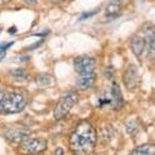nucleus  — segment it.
<instances>
[{"label": "nucleus", "instance_id": "obj_1", "mask_svg": "<svg viewBox=\"0 0 155 155\" xmlns=\"http://www.w3.org/2000/svg\"><path fill=\"white\" fill-rule=\"evenodd\" d=\"M97 143V132L88 120L80 121L69 137V148L74 155H90Z\"/></svg>", "mask_w": 155, "mask_h": 155}, {"label": "nucleus", "instance_id": "obj_2", "mask_svg": "<svg viewBox=\"0 0 155 155\" xmlns=\"http://www.w3.org/2000/svg\"><path fill=\"white\" fill-rule=\"evenodd\" d=\"M78 101V93L76 92H68L64 96L59 98L57 104L53 109V116L56 120H62L68 115V113L71 110L74 104Z\"/></svg>", "mask_w": 155, "mask_h": 155}, {"label": "nucleus", "instance_id": "obj_3", "mask_svg": "<svg viewBox=\"0 0 155 155\" xmlns=\"http://www.w3.org/2000/svg\"><path fill=\"white\" fill-rule=\"evenodd\" d=\"M27 104L25 98L17 92H8L4 94V103H2V111L7 114H13V113H19L21 110L24 109Z\"/></svg>", "mask_w": 155, "mask_h": 155}, {"label": "nucleus", "instance_id": "obj_4", "mask_svg": "<svg viewBox=\"0 0 155 155\" xmlns=\"http://www.w3.org/2000/svg\"><path fill=\"white\" fill-rule=\"evenodd\" d=\"M21 149L27 155L40 154L47 149V140L45 138H25L21 142Z\"/></svg>", "mask_w": 155, "mask_h": 155}, {"label": "nucleus", "instance_id": "obj_5", "mask_svg": "<svg viewBox=\"0 0 155 155\" xmlns=\"http://www.w3.org/2000/svg\"><path fill=\"white\" fill-rule=\"evenodd\" d=\"M2 134L4 137L10 140V142H13V143H21L23 142L25 138L29 137L30 134V130L24 127V126H17V125H13V126H7L4 128L2 131Z\"/></svg>", "mask_w": 155, "mask_h": 155}, {"label": "nucleus", "instance_id": "obj_6", "mask_svg": "<svg viewBox=\"0 0 155 155\" xmlns=\"http://www.w3.org/2000/svg\"><path fill=\"white\" fill-rule=\"evenodd\" d=\"M96 68V59L90 56H79L74 59V69L79 74H90L93 73Z\"/></svg>", "mask_w": 155, "mask_h": 155}, {"label": "nucleus", "instance_id": "obj_7", "mask_svg": "<svg viewBox=\"0 0 155 155\" xmlns=\"http://www.w3.org/2000/svg\"><path fill=\"white\" fill-rule=\"evenodd\" d=\"M144 40H145V51L147 57L150 61L155 59V30L151 25L147 27L144 30Z\"/></svg>", "mask_w": 155, "mask_h": 155}, {"label": "nucleus", "instance_id": "obj_8", "mask_svg": "<svg viewBox=\"0 0 155 155\" xmlns=\"http://www.w3.org/2000/svg\"><path fill=\"white\" fill-rule=\"evenodd\" d=\"M109 101H110L109 105L114 110H119L124 105L122 93H121V90L119 87V84H116V82H113V85H111V88L109 92Z\"/></svg>", "mask_w": 155, "mask_h": 155}, {"label": "nucleus", "instance_id": "obj_9", "mask_svg": "<svg viewBox=\"0 0 155 155\" xmlns=\"http://www.w3.org/2000/svg\"><path fill=\"white\" fill-rule=\"evenodd\" d=\"M137 79H138V71L134 65H130L125 73H124V82L127 88L133 90L137 85Z\"/></svg>", "mask_w": 155, "mask_h": 155}, {"label": "nucleus", "instance_id": "obj_10", "mask_svg": "<svg viewBox=\"0 0 155 155\" xmlns=\"http://www.w3.org/2000/svg\"><path fill=\"white\" fill-rule=\"evenodd\" d=\"M96 82V74L94 73H90V74H82V76H80L76 80V88L78 90H88L93 86V84Z\"/></svg>", "mask_w": 155, "mask_h": 155}, {"label": "nucleus", "instance_id": "obj_11", "mask_svg": "<svg viewBox=\"0 0 155 155\" xmlns=\"http://www.w3.org/2000/svg\"><path fill=\"white\" fill-rule=\"evenodd\" d=\"M130 46H131V50H132L133 54L136 57H140L143 54V52L145 51V40L140 35H134L131 39Z\"/></svg>", "mask_w": 155, "mask_h": 155}, {"label": "nucleus", "instance_id": "obj_12", "mask_svg": "<svg viewBox=\"0 0 155 155\" xmlns=\"http://www.w3.org/2000/svg\"><path fill=\"white\" fill-rule=\"evenodd\" d=\"M121 0H111L105 6V16L107 17H116L121 11Z\"/></svg>", "mask_w": 155, "mask_h": 155}, {"label": "nucleus", "instance_id": "obj_13", "mask_svg": "<svg viewBox=\"0 0 155 155\" xmlns=\"http://www.w3.org/2000/svg\"><path fill=\"white\" fill-rule=\"evenodd\" d=\"M131 155H155V144L145 143L137 147Z\"/></svg>", "mask_w": 155, "mask_h": 155}, {"label": "nucleus", "instance_id": "obj_14", "mask_svg": "<svg viewBox=\"0 0 155 155\" xmlns=\"http://www.w3.org/2000/svg\"><path fill=\"white\" fill-rule=\"evenodd\" d=\"M126 132L130 134V136H134L139 132V122L138 120L133 119V120H130L127 124H126Z\"/></svg>", "mask_w": 155, "mask_h": 155}, {"label": "nucleus", "instance_id": "obj_15", "mask_svg": "<svg viewBox=\"0 0 155 155\" xmlns=\"http://www.w3.org/2000/svg\"><path fill=\"white\" fill-rule=\"evenodd\" d=\"M52 78L50 76V75H47V74H41V75H39L38 78H36V84L38 85H40V86H47V85H50L51 84V80Z\"/></svg>", "mask_w": 155, "mask_h": 155}, {"label": "nucleus", "instance_id": "obj_16", "mask_svg": "<svg viewBox=\"0 0 155 155\" xmlns=\"http://www.w3.org/2000/svg\"><path fill=\"white\" fill-rule=\"evenodd\" d=\"M11 74H12L16 79H24V78H27V73H25V70L22 69V68H17V69L12 70Z\"/></svg>", "mask_w": 155, "mask_h": 155}, {"label": "nucleus", "instance_id": "obj_17", "mask_svg": "<svg viewBox=\"0 0 155 155\" xmlns=\"http://www.w3.org/2000/svg\"><path fill=\"white\" fill-rule=\"evenodd\" d=\"M96 13H97V11H92V12H84V13L80 16V21H84V19H86V18H88V17H91V16L96 15Z\"/></svg>", "mask_w": 155, "mask_h": 155}, {"label": "nucleus", "instance_id": "obj_18", "mask_svg": "<svg viewBox=\"0 0 155 155\" xmlns=\"http://www.w3.org/2000/svg\"><path fill=\"white\" fill-rule=\"evenodd\" d=\"M13 45V42H7V44H2V45H0V52H5L8 47H11Z\"/></svg>", "mask_w": 155, "mask_h": 155}, {"label": "nucleus", "instance_id": "obj_19", "mask_svg": "<svg viewBox=\"0 0 155 155\" xmlns=\"http://www.w3.org/2000/svg\"><path fill=\"white\" fill-rule=\"evenodd\" d=\"M2 103H4V93L0 90V113L2 111Z\"/></svg>", "mask_w": 155, "mask_h": 155}, {"label": "nucleus", "instance_id": "obj_20", "mask_svg": "<svg viewBox=\"0 0 155 155\" xmlns=\"http://www.w3.org/2000/svg\"><path fill=\"white\" fill-rule=\"evenodd\" d=\"M54 155H63V149L62 148H57L54 151Z\"/></svg>", "mask_w": 155, "mask_h": 155}, {"label": "nucleus", "instance_id": "obj_21", "mask_svg": "<svg viewBox=\"0 0 155 155\" xmlns=\"http://www.w3.org/2000/svg\"><path fill=\"white\" fill-rule=\"evenodd\" d=\"M16 29H17L16 27H12V28L8 29V33H10V34H15V33H16Z\"/></svg>", "mask_w": 155, "mask_h": 155}, {"label": "nucleus", "instance_id": "obj_22", "mask_svg": "<svg viewBox=\"0 0 155 155\" xmlns=\"http://www.w3.org/2000/svg\"><path fill=\"white\" fill-rule=\"evenodd\" d=\"M24 2H27V4H31V5H34V4H36V0H23Z\"/></svg>", "mask_w": 155, "mask_h": 155}, {"label": "nucleus", "instance_id": "obj_23", "mask_svg": "<svg viewBox=\"0 0 155 155\" xmlns=\"http://www.w3.org/2000/svg\"><path fill=\"white\" fill-rule=\"evenodd\" d=\"M8 1H11V0H0V5H5V4H7Z\"/></svg>", "mask_w": 155, "mask_h": 155}, {"label": "nucleus", "instance_id": "obj_24", "mask_svg": "<svg viewBox=\"0 0 155 155\" xmlns=\"http://www.w3.org/2000/svg\"><path fill=\"white\" fill-rule=\"evenodd\" d=\"M4 57H5V53H4V52H0V61H1Z\"/></svg>", "mask_w": 155, "mask_h": 155}, {"label": "nucleus", "instance_id": "obj_25", "mask_svg": "<svg viewBox=\"0 0 155 155\" xmlns=\"http://www.w3.org/2000/svg\"><path fill=\"white\" fill-rule=\"evenodd\" d=\"M61 1H63V0H53V2H61Z\"/></svg>", "mask_w": 155, "mask_h": 155}, {"label": "nucleus", "instance_id": "obj_26", "mask_svg": "<svg viewBox=\"0 0 155 155\" xmlns=\"http://www.w3.org/2000/svg\"><path fill=\"white\" fill-rule=\"evenodd\" d=\"M34 155H36V154H34Z\"/></svg>", "mask_w": 155, "mask_h": 155}]
</instances>
